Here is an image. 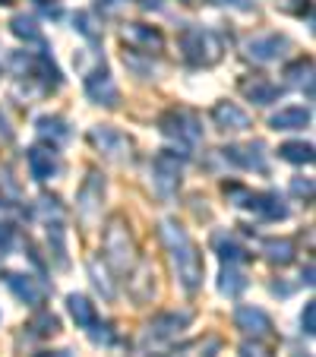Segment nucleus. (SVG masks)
<instances>
[{
    "instance_id": "1",
    "label": "nucleus",
    "mask_w": 316,
    "mask_h": 357,
    "mask_svg": "<svg viewBox=\"0 0 316 357\" xmlns=\"http://www.w3.org/2000/svg\"><path fill=\"white\" fill-rule=\"evenodd\" d=\"M158 237H162L165 250H168L171 269H174L177 282L187 294H196L202 288V275H206V263H202V253L193 241H190L187 228L177 225L174 218H165L158 225Z\"/></svg>"
},
{
    "instance_id": "2",
    "label": "nucleus",
    "mask_w": 316,
    "mask_h": 357,
    "mask_svg": "<svg viewBox=\"0 0 316 357\" xmlns=\"http://www.w3.org/2000/svg\"><path fill=\"white\" fill-rule=\"evenodd\" d=\"M101 259L114 275H130L136 266V237L123 215H111L101 231Z\"/></svg>"
},
{
    "instance_id": "3",
    "label": "nucleus",
    "mask_w": 316,
    "mask_h": 357,
    "mask_svg": "<svg viewBox=\"0 0 316 357\" xmlns=\"http://www.w3.org/2000/svg\"><path fill=\"white\" fill-rule=\"evenodd\" d=\"M177 41H181L183 61L200 70L216 67L225 54V45H222V38H218V32H212V29H206V26H187Z\"/></svg>"
},
{
    "instance_id": "4",
    "label": "nucleus",
    "mask_w": 316,
    "mask_h": 357,
    "mask_svg": "<svg viewBox=\"0 0 316 357\" xmlns=\"http://www.w3.org/2000/svg\"><path fill=\"white\" fill-rule=\"evenodd\" d=\"M193 323V310H168V313H158V317L152 319V323L142 329V348L146 351H158L165 348V344L177 342V335H181L187 326Z\"/></svg>"
},
{
    "instance_id": "5",
    "label": "nucleus",
    "mask_w": 316,
    "mask_h": 357,
    "mask_svg": "<svg viewBox=\"0 0 316 357\" xmlns=\"http://www.w3.org/2000/svg\"><path fill=\"white\" fill-rule=\"evenodd\" d=\"M158 127L168 139H174L181 149H196L202 142V127H200V117L187 108H171L158 117Z\"/></svg>"
},
{
    "instance_id": "6",
    "label": "nucleus",
    "mask_w": 316,
    "mask_h": 357,
    "mask_svg": "<svg viewBox=\"0 0 316 357\" xmlns=\"http://www.w3.org/2000/svg\"><path fill=\"white\" fill-rule=\"evenodd\" d=\"M89 142L98 149L101 155L114 165H130L133 162V139L127 133H121L117 127H108V123H98V127L89 130Z\"/></svg>"
},
{
    "instance_id": "7",
    "label": "nucleus",
    "mask_w": 316,
    "mask_h": 357,
    "mask_svg": "<svg viewBox=\"0 0 316 357\" xmlns=\"http://www.w3.org/2000/svg\"><path fill=\"white\" fill-rule=\"evenodd\" d=\"M152 181H155V190H158L165 199L174 196L183 181V155H177L174 149H162L152 162Z\"/></svg>"
},
{
    "instance_id": "8",
    "label": "nucleus",
    "mask_w": 316,
    "mask_h": 357,
    "mask_svg": "<svg viewBox=\"0 0 316 357\" xmlns=\"http://www.w3.org/2000/svg\"><path fill=\"white\" fill-rule=\"evenodd\" d=\"M121 38L130 51H140V54H158L165 47V35L155 26H146V22H127Z\"/></svg>"
},
{
    "instance_id": "9",
    "label": "nucleus",
    "mask_w": 316,
    "mask_h": 357,
    "mask_svg": "<svg viewBox=\"0 0 316 357\" xmlns=\"http://www.w3.org/2000/svg\"><path fill=\"white\" fill-rule=\"evenodd\" d=\"M86 95L95 101V105H105V108H114L117 105V86H114V76L108 73L105 61H98V67L92 73H86Z\"/></svg>"
},
{
    "instance_id": "10",
    "label": "nucleus",
    "mask_w": 316,
    "mask_h": 357,
    "mask_svg": "<svg viewBox=\"0 0 316 357\" xmlns=\"http://www.w3.org/2000/svg\"><path fill=\"white\" fill-rule=\"evenodd\" d=\"M101 202H105V177L98 171H89V177L82 181L80 193H76V209H80V215L86 222H95Z\"/></svg>"
},
{
    "instance_id": "11",
    "label": "nucleus",
    "mask_w": 316,
    "mask_h": 357,
    "mask_svg": "<svg viewBox=\"0 0 316 357\" xmlns=\"http://www.w3.org/2000/svg\"><path fill=\"white\" fill-rule=\"evenodd\" d=\"M291 47V41L278 32H269V35H259V38H250L247 41V57L256 63H272L278 57H285V51Z\"/></svg>"
},
{
    "instance_id": "12",
    "label": "nucleus",
    "mask_w": 316,
    "mask_h": 357,
    "mask_svg": "<svg viewBox=\"0 0 316 357\" xmlns=\"http://www.w3.org/2000/svg\"><path fill=\"white\" fill-rule=\"evenodd\" d=\"M29 171H32L35 181H54L61 174V155H57L54 146H32L29 149Z\"/></svg>"
},
{
    "instance_id": "13",
    "label": "nucleus",
    "mask_w": 316,
    "mask_h": 357,
    "mask_svg": "<svg viewBox=\"0 0 316 357\" xmlns=\"http://www.w3.org/2000/svg\"><path fill=\"white\" fill-rule=\"evenodd\" d=\"M237 89H241V95L247 101H253V105H272V101L282 95V89H278L269 76H259V73L243 76V79L237 82Z\"/></svg>"
},
{
    "instance_id": "14",
    "label": "nucleus",
    "mask_w": 316,
    "mask_h": 357,
    "mask_svg": "<svg viewBox=\"0 0 316 357\" xmlns=\"http://www.w3.org/2000/svg\"><path fill=\"white\" fill-rule=\"evenodd\" d=\"M234 323L241 332H247V335L253 338H272V319L266 317V310H259V307H237L234 310Z\"/></svg>"
},
{
    "instance_id": "15",
    "label": "nucleus",
    "mask_w": 316,
    "mask_h": 357,
    "mask_svg": "<svg viewBox=\"0 0 316 357\" xmlns=\"http://www.w3.org/2000/svg\"><path fill=\"white\" fill-rule=\"evenodd\" d=\"M7 284H10V291H13L22 303H29V307H41V303H45V297H47V288L35 275L13 272V275H7Z\"/></svg>"
},
{
    "instance_id": "16",
    "label": "nucleus",
    "mask_w": 316,
    "mask_h": 357,
    "mask_svg": "<svg viewBox=\"0 0 316 357\" xmlns=\"http://www.w3.org/2000/svg\"><path fill=\"white\" fill-rule=\"evenodd\" d=\"M225 158L234 165H241V168L247 171H259V174H266L269 171V165H266V158H262V146L259 142H250V146H228L222 149Z\"/></svg>"
},
{
    "instance_id": "17",
    "label": "nucleus",
    "mask_w": 316,
    "mask_h": 357,
    "mask_svg": "<svg viewBox=\"0 0 316 357\" xmlns=\"http://www.w3.org/2000/svg\"><path fill=\"white\" fill-rule=\"evenodd\" d=\"M247 209H253L256 215L266 218V222H282V218H288V206L282 202L278 193H250Z\"/></svg>"
},
{
    "instance_id": "18",
    "label": "nucleus",
    "mask_w": 316,
    "mask_h": 357,
    "mask_svg": "<svg viewBox=\"0 0 316 357\" xmlns=\"http://www.w3.org/2000/svg\"><path fill=\"white\" fill-rule=\"evenodd\" d=\"M212 121L222 130H250V114L234 101H216L212 105Z\"/></svg>"
},
{
    "instance_id": "19",
    "label": "nucleus",
    "mask_w": 316,
    "mask_h": 357,
    "mask_svg": "<svg viewBox=\"0 0 316 357\" xmlns=\"http://www.w3.org/2000/svg\"><path fill=\"white\" fill-rule=\"evenodd\" d=\"M259 250L272 266H288V263H294V257H297V247L291 237H266V241L259 243Z\"/></svg>"
},
{
    "instance_id": "20",
    "label": "nucleus",
    "mask_w": 316,
    "mask_h": 357,
    "mask_svg": "<svg viewBox=\"0 0 316 357\" xmlns=\"http://www.w3.org/2000/svg\"><path fill=\"white\" fill-rule=\"evenodd\" d=\"M310 123V111L307 108H282V111H276V114L269 117V127L276 130H303Z\"/></svg>"
},
{
    "instance_id": "21",
    "label": "nucleus",
    "mask_w": 316,
    "mask_h": 357,
    "mask_svg": "<svg viewBox=\"0 0 316 357\" xmlns=\"http://www.w3.org/2000/svg\"><path fill=\"white\" fill-rule=\"evenodd\" d=\"M67 310H70V317H73V323L80 326V329H89V326L98 319V313H95V303L89 301L86 294H70L67 297Z\"/></svg>"
},
{
    "instance_id": "22",
    "label": "nucleus",
    "mask_w": 316,
    "mask_h": 357,
    "mask_svg": "<svg viewBox=\"0 0 316 357\" xmlns=\"http://www.w3.org/2000/svg\"><path fill=\"white\" fill-rule=\"evenodd\" d=\"M35 127H38V133L45 136V139H51V146H57V142H63L70 136L67 121H63V117H57V114L38 117V121H35Z\"/></svg>"
},
{
    "instance_id": "23",
    "label": "nucleus",
    "mask_w": 316,
    "mask_h": 357,
    "mask_svg": "<svg viewBox=\"0 0 316 357\" xmlns=\"http://www.w3.org/2000/svg\"><path fill=\"white\" fill-rule=\"evenodd\" d=\"M218 348H222V342L218 338H202V342H193V344H183V348L177 351H168L165 357H216Z\"/></svg>"
},
{
    "instance_id": "24",
    "label": "nucleus",
    "mask_w": 316,
    "mask_h": 357,
    "mask_svg": "<svg viewBox=\"0 0 316 357\" xmlns=\"http://www.w3.org/2000/svg\"><path fill=\"white\" fill-rule=\"evenodd\" d=\"M278 158H285L291 165H313V146L310 142H282Z\"/></svg>"
},
{
    "instance_id": "25",
    "label": "nucleus",
    "mask_w": 316,
    "mask_h": 357,
    "mask_svg": "<svg viewBox=\"0 0 316 357\" xmlns=\"http://www.w3.org/2000/svg\"><path fill=\"white\" fill-rule=\"evenodd\" d=\"M10 32L16 35V38H22V41H35V45H41V29L35 26V20L32 16H26V13H20V16H13L10 20Z\"/></svg>"
},
{
    "instance_id": "26",
    "label": "nucleus",
    "mask_w": 316,
    "mask_h": 357,
    "mask_svg": "<svg viewBox=\"0 0 316 357\" xmlns=\"http://www.w3.org/2000/svg\"><path fill=\"white\" fill-rule=\"evenodd\" d=\"M216 250H218V257H222V263L234 266V263H241V259H247V250L231 234H216Z\"/></svg>"
},
{
    "instance_id": "27",
    "label": "nucleus",
    "mask_w": 316,
    "mask_h": 357,
    "mask_svg": "<svg viewBox=\"0 0 316 357\" xmlns=\"http://www.w3.org/2000/svg\"><path fill=\"white\" fill-rule=\"evenodd\" d=\"M285 76H288L294 86H307V95H313V61H310V57H301L297 63H291V67L285 70Z\"/></svg>"
},
{
    "instance_id": "28",
    "label": "nucleus",
    "mask_w": 316,
    "mask_h": 357,
    "mask_svg": "<svg viewBox=\"0 0 316 357\" xmlns=\"http://www.w3.org/2000/svg\"><path fill=\"white\" fill-rule=\"evenodd\" d=\"M218 288H222V294L237 297L243 288H247V278H243V272H237L231 263H225V269H222V282H218Z\"/></svg>"
},
{
    "instance_id": "29",
    "label": "nucleus",
    "mask_w": 316,
    "mask_h": 357,
    "mask_svg": "<svg viewBox=\"0 0 316 357\" xmlns=\"http://www.w3.org/2000/svg\"><path fill=\"white\" fill-rule=\"evenodd\" d=\"M29 329H32L35 335H41V338H47V335H57V332H61V319H57L54 313L41 310V313H35V317H32V323H29Z\"/></svg>"
},
{
    "instance_id": "30",
    "label": "nucleus",
    "mask_w": 316,
    "mask_h": 357,
    "mask_svg": "<svg viewBox=\"0 0 316 357\" xmlns=\"http://www.w3.org/2000/svg\"><path fill=\"white\" fill-rule=\"evenodd\" d=\"M73 26H76V32H80L82 38H89V41H98L101 38V26L95 22V16L89 13V10H80V13L73 16Z\"/></svg>"
},
{
    "instance_id": "31",
    "label": "nucleus",
    "mask_w": 316,
    "mask_h": 357,
    "mask_svg": "<svg viewBox=\"0 0 316 357\" xmlns=\"http://www.w3.org/2000/svg\"><path fill=\"white\" fill-rule=\"evenodd\" d=\"M89 275H92L95 288H98L101 294L108 297V301H111V297H114V284L108 282V269H105V266L98 263V257H92V259H89Z\"/></svg>"
},
{
    "instance_id": "32",
    "label": "nucleus",
    "mask_w": 316,
    "mask_h": 357,
    "mask_svg": "<svg viewBox=\"0 0 316 357\" xmlns=\"http://www.w3.org/2000/svg\"><path fill=\"white\" fill-rule=\"evenodd\" d=\"M89 335H92L95 344H111V342H114V326H111V323H98V319H95V323L89 326Z\"/></svg>"
},
{
    "instance_id": "33",
    "label": "nucleus",
    "mask_w": 316,
    "mask_h": 357,
    "mask_svg": "<svg viewBox=\"0 0 316 357\" xmlns=\"http://www.w3.org/2000/svg\"><path fill=\"white\" fill-rule=\"evenodd\" d=\"M301 329H303V335H313V332H316V303H313V301H307V303H303V313H301Z\"/></svg>"
},
{
    "instance_id": "34",
    "label": "nucleus",
    "mask_w": 316,
    "mask_h": 357,
    "mask_svg": "<svg viewBox=\"0 0 316 357\" xmlns=\"http://www.w3.org/2000/svg\"><path fill=\"white\" fill-rule=\"evenodd\" d=\"M241 357H272V351L266 348L259 338H253V342H243L241 344Z\"/></svg>"
},
{
    "instance_id": "35",
    "label": "nucleus",
    "mask_w": 316,
    "mask_h": 357,
    "mask_svg": "<svg viewBox=\"0 0 316 357\" xmlns=\"http://www.w3.org/2000/svg\"><path fill=\"white\" fill-rule=\"evenodd\" d=\"M32 3L41 10V13L47 16V20H61V13H63V10H61V3H57V0H32Z\"/></svg>"
},
{
    "instance_id": "36",
    "label": "nucleus",
    "mask_w": 316,
    "mask_h": 357,
    "mask_svg": "<svg viewBox=\"0 0 316 357\" xmlns=\"http://www.w3.org/2000/svg\"><path fill=\"white\" fill-rule=\"evenodd\" d=\"M291 193H294V196H303V199H313V181H310V177H307V181H301V177H294V181H291Z\"/></svg>"
},
{
    "instance_id": "37",
    "label": "nucleus",
    "mask_w": 316,
    "mask_h": 357,
    "mask_svg": "<svg viewBox=\"0 0 316 357\" xmlns=\"http://www.w3.org/2000/svg\"><path fill=\"white\" fill-rule=\"evenodd\" d=\"M10 243H13V228H10V225H0V253H7Z\"/></svg>"
},
{
    "instance_id": "38",
    "label": "nucleus",
    "mask_w": 316,
    "mask_h": 357,
    "mask_svg": "<svg viewBox=\"0 0 316 357\" xmlns=\"http://www.w3.org/2000/svg\"><path fill=\"white\" fill-rule=\"evenodd\" d=\"M209 3H216V7H237V10H250V3H243V0H209Z\"/></svg>"
},
{
    "instance_id": "39",
    "label": "nucleus",
    "mask_w": 316,
    "mask_h": 357,
    "mask_svg": "<svg viewBox=\"0 0 316 357\" xmlns=\"http://www.w3.org/2000/svg\"><path fill=\"white\" fill-rule=\"evenodd\" d=\"M98 7L105 10V13H117V10H121V0H98Z\"/></svg>"
},
{
    "instance_id": "40",
    "label": "nucleus",
    "mask_w": 316,
    "mask_h": 357,
    "mask_svg": "<svg viewBox=\"0 0 316 357\" xmlns=\"http://www.w3.org/2000/svg\"><path fill=\"white\" fill-rule=\"evenodd\" d=\"M38 357H73L70 351H41Z\"/></svg>"
},
{
    "instance_id": "41",
    "label": "nucleus",
    "mask_w": 316,
    "mask_h": 357,
    "mask_svg": "<svg viewBox=\"0 0 316 357\" xmlns=\"http://www.w3.org/2000/svg\"><path fill=\"white\" fill-rule=\"evenodd\" d=\"M0 136H3V139H10V136H13V133L7 130V117H3V114H0Z\"/></svg>"
},
{
    "instance_id": "42",
    "label": "nucleus",
    "mask_w": 316,
    "mask_h": 357,
    "mask_svg": "<svg viewBox=\"0 0 316 357\" xmlns=\"http://www.w3.org/2000/svg\"><path fill=\"white\" fill-rule=\"evenodd\" d=\"M10 3H16V0H0V7H10Z\"/></svg>"
}]
</instances>
